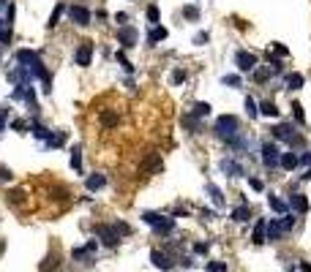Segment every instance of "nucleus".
<instances>
[{
    "instance_id": "nucleus-7",
    "label": "nucleus",
    "mask_w": 311,
    "mask_h": 272,
    "mask_svg": "<svg viewBox=\"0 0 311 272\" xmlns=\"http://www.w3.org/2000/svg\"><path fill=\"white\" fill-rule=\"evenodd\" d=\"M93 41H79V47H76V52H74V63L79 68H88L90 63H93Z\"/></svg>"
},
{
    "instance_id": "nucleus-31",
    "label": "nucleus",
    "mask_w": 311,
    "mask_h": 272,
    "mask_svg": "<svg viewBox=\"0 0 311 272\" xmlns=\"http://www.w3.org/2000/svg\"><path fill=\"white\" fill-rule=\"evenodd\" d=\"M249 218H251L249 204H240V207H235V210H232V221H235V223H246Z\"/></svg>"
},
{
    "instance_id": "nucleus-32",
    "label": "nucleus",
    "mask_w": 311,
    "mask_h": 272,
    "mask_svg": "<svg viewBox=\"0 0 311 272\" xmlns=\"http://www.w3.org/2000/svg\"><path fill=\"white\" fill-rule=\"evenodd\" d=\"M28 202V193H25V190L22 188H17V190H8V204H11V207H22V204Z\"/></svg>"
},
{
    "instance_id": "nucleus-2",
    "label": "nucleus",
    "mask_w": 311,
    "mask_h": 272,
    "mask_svg": "<svg viewBox=\"0 0 311 272\" xmlns=\"http://www.w3.org/2000/svg\"><path fill=\"white\" fill-rule=\"evenodd\" d=\"M96 234L101 239L98 242H104L107 248H115V245H120V239H123V234H128V226L126 223H112V226H107V223H98L96 226Z\"/></svg>"
},
{
    "instance_id": "nucleus-42",
    "label": "nucleus",
    "mask_w": 311,
    "mask_h": 272,
    "mask_svg": "<svg viewBox=\"0 0 311 272\" xmlns=\"http://www.w3.org/2000/svg\"><path fill=\"white\" fill-rule=\"evenodd\" d=\"M164 215H159V212H142V221H145L147 226H156Z\"/></svg>"
},
{
    "instance_id": "nucleus-27",
    "label": "nucleus",
    "mask_w": 311,
    "mask_h": 272,
    "mask_svg": "<svg viewBox=\"0 0 311 272\" xmlns=\"http://www.w3.org/2000/svg\"><path fill=\"white\" fill-rule=\"evenodd\" d=\"M30 134H33L36 139H41V142H47V139H49V134H52V131H49L47 125H41V122H38V120H33V122H30Z\"/></svg>"
},
{
    "instance_id": "nucleus-20",
    "label": "nucleus",
    "mask_w": 311,
    "mask_h": 272,
    "mask_svg": "<svg viewBox=\"0 0 311 272\" xmlns=\"http://www.w3.org/2000/svg\"><path fill=\"white\" fill-rule=\"evenodd\" d=\"M278 169H284V171H295L297 169V153H295V150L281 153V163H278Z\"/></svg>"
},
{
    "instance_id": "nucleus-14",
    "label": "nucleus",
    "mask_w": 311,
    "mask_h": 272,
    "mask_svg": "<svg viewBox=\"0 0 311 272\" xmlns=\"http://www.w3.org/2000/svg\"><path fill=\"white\" fill-rule=\"evenodd\" d=\"M104 185H107V174H101V171H93V174L85 177V188L90 190V193H96V190H101Z\"/></svg>"
},
{
    "instance_id": "nucleus-29",
    "label": "nucleus",
    "mask_w": 311,
    "mask_h": 272,
    "mask_svg": "<svg viewBox=\"0 0 311 272\" xmlns=\"http://www.w3.org/2000/svg\"><path fill=\"white\" fill-rule=\"evenodd\" d=\"M44 144H47V150H60L63 144H66V131H63V134H55V131H52Z\"/></svg>"
},
{
    "instance_id": "nucleus-25",
    "label": "nucleus",
    "mask_w": 311,
    "mask_h": 272,
    "mask_svg": "<svg viewBox=\"0 0 311 272\" xmlns=\"http://www.w3.org/2000/svg\"><path fill=\"white\" fill-rule=\"evenodd\" d=\"M259 115L273 117V120H276V117L281 115V109H278V103H276V101H262V103H259Z\"/></svg>"
},
{
    "instance_id": "nucleus-5",
    "label": "nucleus",
    "mask_w": 311,
    "mask_h": 272,
    "mask_svg": "<svg viewBox=\"0 0 311 272\" xmlns=\"http://www.w3.org/2000/svg\"><path fill=\"white\" fill-rule=\"evenodd\" d=\"M219 169L224 171V174L229 177V180H238V177H243L246 174V166H243L238 158H232V155H227V158H221V163H219Z\"/></svg>"
},
{
    "instance_id": "nucleus-44",
    "label": "nucleus",
    "mask_w": 311,
    "mask_h": 272,
    "mask_svg": "<svg viewBox=\"0 0 311 272\" xmlns=\"http://www.w3.org/2000/svg\"><path fill=\"white\" fill-rule=\"evenodd\" d=\"M207 41H210V33H207V30H200V33L194 35V44H197V47H205Z\"/></svg>"
},
{
    "instance_id": "nucleus-47",
    "label": "nucleus",
    "mask_w": 311,
    "mask_h": 272,
    "mask_svg": "<svg viewBox=\"0 0 311 272\" xmlns=\"http://www.w3.org/2000/svg\"><path fill=\"white\" fill-rule=\"evenodd\" d=\"M8 41H11V27H3V30H0V44L6 47Z\"/></svg>"
},
{
    "instance_id": "nucleus-16",
    "label": "nucleus",
    "mask_w": 311,
    "mask_h": 272,
    "mask_svg": "<svg viewBox=\"0 0 311 272\" xmlns=\"http://www.w3.org/2000/svg\"><path fill=\"white\" fill-rule=\"evenodd\" d=\"M101 125L104 128H118L120 125V112H115V109H101Z\"/></svg>"
},
{
    "instance_id": "nucleus-43",
    "label": "nucleus",
    "mask_w": 311,
    "mask_h": 272,
    "mask_svg": "<svg viewBox=\"0 0 311 272\" xmlns=\"http://www.w3.org/2000/svg\"><path fill=\"white\" fill-rule=\"evenodd\" d=\"M11 180H14V171L0 163V183H11Z\"/></svg>"
},
{
    "instance_id": "nucleus-19",
    "label": "nucleus",
    "mask_w": 311,
    "mask_h": 272,
    "mask_svg": "<svg viewBox=\"0 0 311 272\" xmlns=\"http://www.w3.org/2000/svg\"><path fill=\"white\" fill-rule=\"evenodd\" d=\"M306 85V76L297 74V71H292V74L284 76V90H300Z\"/></svg>"
},
{
    "instance_id": "nucleus-54",
    "label": "nucleus",
    "mask_w": 311,
    "mask_h": 272,
    "mask_svg": "<svg viewBox=\"0 0 311 272\" xmlns=\"http://www.w3.org/2000/svg\"><path fill=\"white\" fill-rule=\"evenodd\" d=\"M194 251H197V253H205L207 245H205V242H197V245H194Z\"/></svg>"
},
{
    "instance_id": "nucleus-57",
    "label": "nucleus",
    "mask_w": 311,
    "mask_h": 272,
    "mask_svg": "<svg viewBox=\"0 0 311 272\" xmlns=\"http://www.w3.org/2000/svg\"><path fill=\"white\" fill-rule=\"evenodd\" d=\"M11 6V0H0V8H8Z\"/></svg>"
},
{
    "instance_id": "nucleus-15",
    "label": "nucleus",
    "mask_w": 311,
    "mask_h": 272,
    "mask_svg": "<svg viewBox=\"0 0 311 272\" xmlns=\"http://www.w3.org/2000/svg\"><path fill=\"white\" fill-rule=\"evenodd\" d=\"M290 210L292 212H300V215L309 212V199H306V193H292V196H290Z\"/></svg>"
},
{
    "instance_id": "nucleus-45",
    "label": "nucleus",
    "mask_w": 311,
    "mask_h": 272,
    "mask_svg": "<svg viewBox=\"0 0 311 272\" xmlns=\"http://www.w3.org/2000/svg\"><path fill=\"white\" fill-rule=\"evenodd\" d=\"M11 128H14L17 134H25V131H30V125L25 120H11Z\"/></svg>"
},
{
    "instance_id": "nucleus-21",
    "label": "nucleus",
    "mask_w": 311,
    "mask_h": 272,
    "mask_svg": "<svg viewBox=\"0 0 311 272\" xmlns=\"http://www.w3.org/2000/svg\"><path fill=\"white\" fill-rule=\"evenodd\" d=\"M188 112H191L194 117H200V120H205V117H210V115H213V106H210L207 101H197L191 109H188Z\"/></svg>"
},
{
    "instance_id": "nucleus-49",
    "label": "nucleus",
    "mask_w": 311,
    "mask_h": 272,
    "mask_svg": "<svg viewBox=\"0 0 311 272\" xmlns=\"http://www.w3.org/2000/svg\"><path fill=\"white\" fill-rule=\"evenodd\" d=\"M249 185H251L254 190H265V183L259 180V177H249Z\"/></svg>"
},
{
    "instance_id": "nucleus-9",
    "label": "nucleus",
    "mask_w": 311,
    "mask_h": 272,
    "mask_svg": "<svg viewBox=\"0 0 311 272\" xmlns=\"http://www.w3.org/2000/svg\"><path fill=\"white\" fill-rule=\"evenodd\" d=\"M118 44H120V49H131V47H137V44H139V30H137L134 25L120 27V33H118Z\"/></svg>"
},
{
    "instance_id": "nucleus-35",
    "label": "nucleus",
    "mask_w": 311,
    "mask_h": 272,
    "mask_svg": "<svg viewBox=\"0 0 311 272\" xmlns=\"http://www.w3.org/2000/svg\"><path fill=\"white\" fill-rule=\"evenodd\" d=\"M145 17H147V22H150V25H159V22H161V11H159V6H156V3H150V6L145 8Z\"/></svg>"
},
{
    "instance_id": "nucleus-18",
    "label": "nucleus",
    "mask_w": 311,
    "mask_h": 272,
    "mask_svg": "<svg viewBox=\"0 0 311 272\" xmlns=\"http://www.w3.org/2000/svg\"><path fill=\"white\" fill-rule=\"evenodd\" d=\"M66 11H69V6H66V3L60 0V3H57V6L52 8V14H49V22H47L49 30H55V27L60 25V19H63V14H66Z\"/></svg>"
},
{
    "instance_id": "nucleus-50",
    "label": "nucleus",
    "mask_w": 311,
    "mask_h": 272,
    "mask_svg": "<svg viewBox=\"0 0 311 272\" xmlns=\"http://www.w3.org/2000/svg\"><path fill=\"white\" fill-rule=\"evenodd\" d=\"M273 52H276L278 57H287V54H290V49L284 47V44H273Z\"/></svg>"
},
{
    "instance_id": "nucleus-38",
    "label": "nucleus",
    "mask_w": 311,
    "mask_h": 272,
    "mask_svg": "<svg viewBox=\"0 0 311 272\" xmlns=\"http://www.w3.org/2000/svg\"><path fill=\"white\" fill-rule=\"evenodd\" d=\"M115 60H118V63H120V66H123V71H126V74H131V71H134V66H131V60H128V57H126V54H123V49H120V52H118V54H115Z\"/></svg>"
},
{
    "instance_id": "nucleus-23",
    "label": "nucleus",
    "mask_w": 311,
    "mask_h": 272,
    "mask_svg": "<svg viewBox=\"0 0 311 272\" xmlns=\"http://www.w3.org/2000/svg\"><path fill=\"white\" fill-rule=\"evenodd\" d=\"M166 35H169V30H166V27L153 25V30L147 33V44H150V47H156V44H159V41H164Z\"/></svg>"
},
{
    "instance_id": "nucleus-33",
    "label": "nucleus",
    "mask_w": 311,
    "mask_h": 272,
    "mask_svg": "<svg viewBox=\"0 0 311 272\" xmlns=\"http://www.w3.org/2000/svg\"><path fill=\"white\" fill-rule=\"evenodd\" d=\"M153 231H156V234H169V231H175V221L172 218H161L159 223L153 226Z\"/></svg>"
},
{
    "instance_id": "nucleus-40",
    "label": "nucleus",
    "mask_w": 311,
    "mask_h": 272,
    "mask_svg": "<svg viewBox=\"0 0 311 272\" xmlns=\"http://www.w3.org/2000/svg\"><path fill=\"white\" fill-rule=\"evenodd\" d=\"M183 17H186V19H191V22H197V19H200V8L191 3V6L183 8Z\"/></svg>"
},
{
    "instance_id": "nucleus-51",
    "label": "nucleus",
    "mask_w": 311,
    "mask_h": 272,
    "mask_svg": "<svg viewBox=\"0 0 311 272\" xmlns=\"http://www.w3.org/2000/svg\"><path fill=\"white\" fill-rule=\"evenodd\" d=\"M227 270V264H221V261H213V264H207V272H224Z\"/></svg>"
},
{
    "instance_id": "nucleus-1",
    "label": "nucleus",
    "mask_w": 311,
    "mask_h": 272,
    "mask_svg": "<svg viewBox=\"0 0 311 272\" xmlns=\"http://www.w3.org/2000/svg\"><path fill=\"white\" fill-rule=\"evenodd\" d=\"M243 131H240V120H238L235 115H219L213 122V136L219 139V142L229 144L232 139H238Z\"/></svg>"
},
{
    "instance_id": "nucleus-53",
    "label": "nucleus",
    "mask_w": 311,
    "mask_h": 272,
    "mask_svg": "<svg viewBox=\"0 0 311 272\" xmlns=\"http://www.w3.org/2000/svg\"><path fill=\"white\" fill-rule=\"evenodd\" d=\"M297 267H300V272H311V264H309V261H297Z\"/></svg>"
},
{
    "instance_id": "nucleus-48",
    "label": "nucleus",
    "mask_w": 311,
    "mask_h": 272,
    "mask_svg": "<svg viewBox=\"0 0 311 272\" xmlns=\"http://www.w3.org/2000/svg\"><path fill=\"white\" fill-rule=\"evenodd\" d=\"M115 22H118L120 27H126V25H128V14H126V11H118V14H115Z\"/></svg>"
},
{
    "instance_id": "nucleus-26",
    "label": "nucleus",
    "mask_w": 311,
    "mask_h": 272,
    "mask_svg": "<svg viewBox=\"0 0 311 272\" xmlns=\"http://www.w3.org/2000/svg\"><path fill=\"white\" fill-rule=\"evenodd\" d=\"M268 204H270V210H273V212H281V215H284V212H290V202L278 199L276 193H270V196H268Z\"/></svg>"
},
{
    "instance_id": "nucleus-10",
    "label": "nucleus",
    "mask_w": 311,
    "mask_h": 272,
    "mask_svg": "<svg viewBox=\"0 0 311 272\" xmlns=\"http://www.w3.org/2000/svg\"><path fill=\"white\" fill-rule=\"evenodd\" d=\"M265 234H268V242H278V239L287 234L284 226H281V218H270L268 226H265Z\"/></svg>"
},
{
    "instance_id": "nucleus-39",
    "label": "nucleus",
    "mask_w": 311,
    "mask_h": 272,
    "mask_svg": "<svg viewBox=\"0 0 311 272\" xmlns=\"http://www.w3.org/2000/svg\"><path fill=\"white\" fill-rule=\"evenodd\" d=\"M281 226H284V231L295 229V212H284V215H281Z\"/></svg>"
},
{
    "instance_id": "nucleus-52",
    "label": "nucleus",
    "mask_w": 311,
    "mask_h": 272,
    "mask_svg": "<svg viewBox=\"0 0 311 272\" xmlns=\"http://www.w3.org/2000/svg\"><path fill=\"white\" fill-rule=\"evenodd\" d=\"M41 85H44V93H52V74H47L41 79Z\"/></svg>"
},
{
    "instance_id": "nucleus-55",
    "label": "nucleus",
    "mask_w": 311,
    "mask_h": 272,
    "mask_svg": "<svg viewBox=\"0 0 311 272\" xmlns=\"http://www.w3.org/2000/svg\"><path fill=\"white\" fill-rule=\"evenodd\" d=\"M202 215H205V221H213V218H216V212H213V210H205Z\"/></svg>"
},
{
    "instance_id": "nucleus-12",
    "label": "nucleus",
    "mask_w": 311,
    "mask_h": 272,
    "mask_svg": "<svg viewBox=\"0 0 311 272\" xmlns=\"http://www.w3.org/2000/svg\"><path fill=\"white\" fill-rule=\"evenodd\" d=\"M150 261L159 267V270H164V272H172V267H175L172 258L166 256L164 251H159V248H156V251H150Z\"/></svg>"
},
{
    "instance_id": "nucleus-28",
    "label": "nucleus",
    "mask_w": 311,
    "mask_h": 272,
    "mask_svg": "<svg viewBox=\"0 0 311 272\" xmlns=\"http://www.w3.org/2000/svg\"><path fill=\"white\" fill-rule=\"evenodd\" d=\"M270 76H276L270 66H268V68H259V66H256L254 71H251V79H254V82H259V85H265V82H268Z\"/></svg>"
},
{
    "instance_id": "nucleus-36",
    "label": "nucleus",
    "mask_w": 311,
    "mask_h": 272,
    "mask_svg": "<svg viewBox=\"0 0 311 272\" xmlns=\"http://www.w3.org/2000/svg\"><path fill=\"white\" fill-rule=\"evenodd\" d=\"M243 103H246V115H249V117H256V115H259V103H256L251 95H246V101H243Z\"/></svg>"
},
{
    "instance_id": "nucleus-30",
    "label": "nucleus",
    "mask_w": 311,
    "mask_h": 272,
    "mask_svg": "<svg viewBox=\"0 0 311 272\" xmlns=\"http://www.w3.org/2000/svg\"><path fill=\"white\" fill-rule=\"evenodd\" d=\"M205 190H207V196L213 199V204H216V207H224V193L219 190V185L207 183V185H205Z\"/></svg>"
},
{
    "instance_id": "nucleus-13",
    "label": "nucleus",
    "mask_w": 311,
    "mask_h": 272,
    "mask_svg": "<svg viewBox=\"0 0 311 272\" xmlns=\"http://www.w3.org/2000/svg\"><path fill=\"white\" fill-rule=\"evenodd\" d=\"M36 60H41V54L36 52V49H17V66L30 68Z\"/></svg>"
},
{
    "instance_id": "nucleus-46",
    "label": "nucleus",
    "mask_w": 311,
    "mask_h": 272,
    "mask_svg": "<svg viewBox=\"0 0 311 272\" xmlns=\"http://www.w3.org/2000/svg\"><path fill=\"white\" fill-rule=\"evenodd\" d=\"M297 166H311V153L309 150H303V153L297 155Z\"/></svg>"
},
{
    "instance_id": "nucleus-3",
    "label": "nucleus",
    "mask_w": 311,
    "mask_h": 272,
    "mask_svg": "<svg viewBox=\"0 0 311 272\" xmlns=\"http://www.w3.org/2000/svg\"><path fill=\"white\" fill-rule=\"evenodd\" d=\"M259 153H262V155H259V161H262L265 169H270V171L278 169V163H281V153H284V150L278 147L276 139H268V142H262Z\"/></svg>"
},
{
    "instance_id": "nucleus-37",
    "label": "nucleus",
    "mask_w": 311,
    "mask_h": 272,
    "mask_svg": "<svg viewBox=\"0 0 311 272\" xmlns=\"http://www.w3.org/2000/svg\"><path fill=\"white\" fill-rule=\"evenodd\" d=\"M292 120H295V122H300V125H303V122H306V115H303V106H300V103H297V101H292Z\"/></svg>"
},
{
    "instance_id": "nucleus-8",
    "label": "nucleus",
    "mask_w": 311,
    "mask_h": 272,
    "mask_svg": "<svg viewBox=\"0 0 311 272\" xmlns=\"http://www.w3.org/2000/svg\"><path fill=\"white\" fill-rule=\"evenodd\" d=\"M69 19L74 22V25H79V27H88L90 25V19H93V14H90V8L88 6H79V3H74V6H69Z\"/></svg>"
},
{
    "instance_id": "nucleus-34",
    "label": "nucleus",
    "mask_w": 311,
    "mask_h": 272,
    "mask_svg": "<svg viewBox=\"0 0 311 272\" xmlns=\"http://www.w3.org/2000/svg\"><path fill=\"white\" fill-rule=\"evenodd\" d=\"M221 85H224V87L238 90V87H243V79H240L238 74H224V76H221Z\"/></svg>"
},
{
    "instance_id": "nucleus-6",
    "label": "nucleus",
    "mask_w": 311,
    "mask_h": 272,
    "mask_svg": "<svg viewBox=\"0 0 311 272\" xmlns=\"http://www.w3.org/2000/svg\"><path fill=\"white\" fill-rule=\"evenodd\" d=\"M256 54L254 52H246V49H238L235 52V66H238V71H240V74H251V71H254L256 68Z\"/></svg>"
},
{
    "instance_id": "nucleus-41",
    "label": "nucleus",
    "mask_w": 311,
    "mask_h": 272,
    "mask_svg": "<svg viewBox=\"0 0 311 272\" xmlns=\"http://www.w3.org/2000/svg\"><path fill=\"white\" fill-rule=\"evenodd\" d=\"M186 79H188L186 68H175V71H172V85H183Z\"/></svg>"
},
{
    "instance_id": "nucleus-11",
    "label": "nucleus",
    "mask_w": 311,
    "mask_h": 272,
    "mask_svg": "<svg viewBox=\"0 0 311 272\" xmlns=\"http://www.w3.org/2000/svg\"><path fill=\"white\" fill-rule=\"evenodd\" d=\"M161 169H164V163H161V155L159 153H147L145 161H142V171H153V174H161Z\"/></svg>"
},
{
    "instance_id": "nucleus-24",
    "label": "nucleus",
    "mask_w": 311,
    "mask_h": 272,
    "mask_svg": "<svg viewBox=\"0 0 311 272\" xmlns=\"http://www.w3.org/2000/svg\"><path fill=\"white\" fill-rule=\"evenodd\" d=\"M71 169L76 171V174H85L82 171V147H79V144H74V147H71Z\"/></svg>"
},
{
    "instance_id": "nucleus-22",
    "label": "nucleus",
    "mask_w": 311,
    "mask_h": 272,
    "mask_svg": "<svg viewBox=\"0 0 311 272\" xmlns=\"http://www.w3.org/2000/svg\"><path fill=\"white\" fill-rule=\"evenodd\" d=\"M265 226H268V221H265V218H259V221H256V229H254V234H251V242H254V245H262V242H268Z\"/></svg>"
},
{
    "instance_id": "nucleus-58",
    "label": "nucleus",
    "mask_w": 311,
    "mask_h": 272,
    "mask_svg": "<svg viewBox=\"0 0 311 272\" xmlns=\"http://www.w3.org/2000/svg\"><path fill=\"white\" fill-rule=\"evenodd\" d=\"M3 27H8V25H6V19H0V30H3Z\"/></svg>"
},
{
    "instance_id": "nucleus-56",
    "label": "nucleus",
    "mask_w": 311,
    "mask_h": 272,
    "mask_svg": "<svg viewBox=\"0 0 311 272\" xmlns=\"http://www.w3.org/2000/svg\"><path fill=\"white\" fill-rule=\"evenodd\" d=\"M3 131H6V117L0 115V134H3Z\"/></svg>"
},
{
    "instance_id": "nucleus-17",
    "label": "nucleus",
    "mask_w": 311,
    "mask_h": 272,
    "mask_svg": "<svg viewBox=\"0 0 311 272\" xmlns=\"http://www.w3.org/2000/svg\"><path fill=\"white\" fill-rule=\"evenodd\" d=\"M180 125H183V128H186L188 134H202V120H200V117H194L191 112L180 117Z\"/></svg>"
},
{
    "instance_id": "nucleus-4",
    "label": "nucleus",
    "mask_w": 311,
    "mask_h": 272,
    "mask_svg": "<svg viewBox=\"0 0 311 272\" xmlns=\"http://www.w3.org/2000/svg\"><path fill=\"white\" fill-rule=\"evenodd\" d=\"M96 251H98V239H88L82 248H74V251H71V258H74L76 264H79V261H82V264H93Z\"/></svg>"
}]
</instances>
